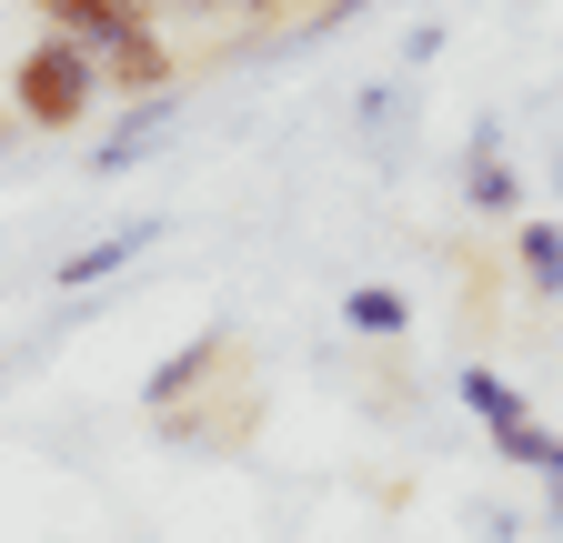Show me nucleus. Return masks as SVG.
I'll return each instance as SVG.
<instances>
[{"instance_id": "obj_1", "label": "nucleus", "mask_w": 563, "mask_h": 543, "mask_svg": "<svg viewBox=\"0 0 563 543\" xmlns=\"http://www.w3.org/2000/svg\"><path fill=\"white\" fill-rule=\"evenodd\" d=\"M91 101H101V60H91L81 41L41 31V41L11 60V111H21L31 131H81V121H91Z\"/></svg>"}, {"instance_id": "obj_2", "label": "nucleus", "mask_w": 563, "mask_h": 543, "mask_svg": "<svg viewBox=\"0 0 563 543\" xmlns=\"http://www.w3.org/2000/svg\"><path fill=\"white\" fill-rule=\"evenodd\" d=\"M232 353H242V343H232V332H222V322H211V332H191V343H181V353H172V363L152 373V413L172 423V413H181V402H191V392H201L211 373H222Z\"/></svg>"}, {"instance_id": "obj_3", "label": "nucleus", "mask_w": 563, "mask_h": 543, "mask_svg": "<svg viewBox=\"0 0 563 543\" xmlns=\"http://www.w3.org/2000/svg\"><path fill=\"white\" fill-rule=\"evenodd\" d=\"M152 21H162L152 0H60V11H51V31H60V41H81V51H111V41L152 31Z\"/></svg>"}, {"instance_id": "obj_4", "label": "nucleus", "mask_w": 563, "mask_h": 543, "mask_svg": "<svg viewBox=\"0 0 563 543\" xmlns=\"http://www.w3.org/2000/svg\"><path fill=\"white\" fill-rule=\"evenodd\" d=\"M91 60H101V91H121V101H152V91L172 81L162 31H131V41H111V51H91Z\"/></svg>"}, {"instance_id": "obj_5", "label": "nucleus", "mask_w": 563, "mask_h": 543, "mask_svg": "<svg viewBox=\"0 0 563 543\" xmlns=\"http://www.w3.org/2000/svg\"><path fill=\"white\" fill-rule=\"evenodd\" d=\"M342 322L363 332V343H393V332L412 322V302H402L393 282H352V292H342Z\"/></svg>"}, {"instance_id": "obj_6", "label": "nucleus", "mask_w": 563, "mask_h": 543, "mask_svg": "<svg viewBox=\"0 0 563 543\" xmlns=\"http://www.w3.org/2000/svg\"><path fill=\"white\" fill-rule=\"evenodd\" d=\"M131 252H152V222H121L111 242H91V252H70V262H60V282L81 292V282H101V272H121Z\"/></svg>"}, {"instance_id": "obj_7", "label": "nucleus", "mask_w": 563, "mask_h": 543, "mask_svg": "<svg viewBox=\"0 0 563 543\" xmlns=\"http://www.w3.org/2000/svg\"><path fill=\"white\" fill-rule=\"evenodd\" d=\"M463 402H473L493 433H514V423H523V392H514L504 373H463Z\"/></svg>"}, {"instance_id": "obj_8", "label": "nucleus", "mask_w": 563, "mask_h": 543, "mask_svg": "<svg viewBox=\"0 0 563 543\" xmlns=\"http://www.w3.org/2000/svg\"><path fill=\"white\" fill-rule=\"evenodd\" d=\"M514 252H523V272H533L543 292H563V232H553V222H523V232H514Z\"/></svg>"}, {"instance_id": "obj_9", "label": "nucleus", "mask_w": 563, "mask_h": 543, "mask_svg": "<svg viewBox=\"0 0 563 543\" xmlns=\"http://www.w3.org/2000/svg\"><path fill=\"white\" fill-rule=\"evenodd\" d=\"M473 201H483V212H504V201H514V171L504 162H473Z\"/></svg>"}, {"instance_id": "obj_10", "label": "nucleus", "mask_w": 563, "mask_h": 543, "mask_svg": "<svg viewBox=\"0 0 563 543\" xmlns=\"http://www.w3.org/2000/svg\"><path fill=\"white\" fill-rule=\"evenodd\" d=\"M152 11H232V0H152Z\"/></svg>"}, {"instance_id": "obj_11", "label": "nucleus", "mask_w": 563, "mask_h": 543, "mask_svg": "<svg viewBox=\"0 0 563 543\" xmlns=\"http://www.w3.org/2000/svg\"><path fill=\"white\" fill-rule=\"evenodd\" d=\"M232 11H252V21H272V11H292V0H232Z\"/></svg>"}, {"instance_id": "obj_12", "label": "nucleus", "mask_w": 563, "mask_h": 543, "mask_svg": "<svg viewBox=\"0 0 563 543\" xmlns=\"http://www.w3.org/2000/svg\"><path fill=\"white\" fill-rule=\"evenodd\" d=\"M31 11H41V21H51V11H60V0H31Z\"/></svg>"}, {"instance_id": "obj_13", "label": "nucleus", "mask_w": 563, "mask_h": 543, "mask_svg": "<svg viewBox=\"0 0 563 543\" xmlns=\"http://www.w3.org/2000/svg\"><path fill=\"white\" fill-rule=\"evenodd\" d=\"M0 131H11V111H0Z\"/></svg>"}]
</instances>
